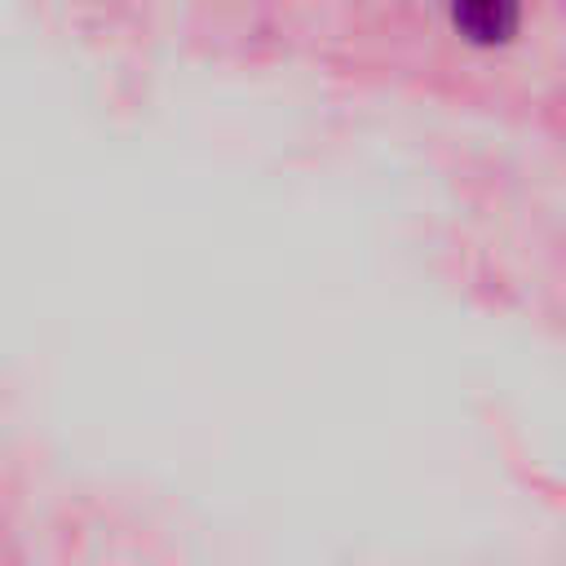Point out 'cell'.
Segmentation results:
<instances>
[{
	"mask_svg": "<svg viewBox=\"0 0 566 566\" xmlns=\"http://www.w3.org/2000/svg\"><path fill=\"white\" fill-rule=\"evenodd\" d=\"M451 22L473 44H504L522 22L517 0H451Z\"/></svg>",
	"mask_w": 566,
	"mask_h": 566,
	"instance_id": "cell-1",
	"label": "cell"
}]
</instances>
